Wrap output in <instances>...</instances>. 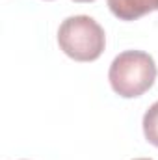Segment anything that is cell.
Masks as SVG:
<instances>
[{"mask_svg":"<svg viewBox=\"0 0 158 160\" xmlns=\"http://www.w3.org/2000/svg\"><path fill=\"white\" fill-rule=\"evenodd\" d=\"M156 63L143 50H125L114 58L108 80L119 97L134 99L149 91L156 80Z\"/></svg>","mask_w":158,"mask_h":160,"instance_id":"1","label":"cell"},{"mask_svg":"<svg viewBox=\"0 0 158 160\" xmlns=\"http://www.w3.org/2000/svg\"><path fill=\"white\" fill-rule=\"evenodd\" d=\"M58 45L69 58L77 62H93L102 54L106 36L95 19L87 15H75L67 17L60 24Z\"/></svg>","mask_w":158,"mask_h":160,"instance_id":"2","label":"cell"},{"mask_svg":"<svg viewBox=\"0 0 158 160\" xmlns=\"http://www.w3.org/2000/svg\"><path fill=\"white\" fill-rule=\"evenodd\" d=\"M110 11L121 21H136L158 9V0H106Z\"/></svg>","mask_w":158,"mask_h":160,"instance_id":"3","label":"cell"},{"mask_svg":"<svg viewBox=\"0 0 158 160\" xmlns=\"http://www.w3.org/2000/svg\"><path fill=\"white\" fill-rule=\"evenodd\" d=\"M143 134L149 143L158 147V101L143 116Z\"/></svg>","mask_w":158,"mask_h":160,"instance_id":"4","label":"cell"},{"mask_svg":"<svg viewBox=\"0 0 158 160\" xmlns=\"http://www.w3.org/2000/svg\"><path fill=\"white\" fill-rule=\"evenodd\" d=\"M73 2H95V0H73Z\"/></svg>","mask_w":158,"mask_h":160,"instance_id":"5","label":"cell"},{"mask_svg":"<svg viewBox=\"0 0 158 160\" xmlns=\"http://www.w3.org/2000/svg\"><path fill=\"white\" fill-rule=\"evenodd\" d=\"M134 160H151V158H134Z\"/></svg>","mask_w":158,"mask_h":160,"instance_id":"6","label":"cell"}]
</instances>
